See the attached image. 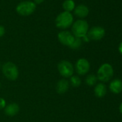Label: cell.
I'll list each match as a JSON object with an SVG mask.
<instances>
[{
  "label": "cell",
  "instance_id": "obj_17",
  "mask_svg": "<svg viewBox=\"0 0 122 122\" xmlns=\"http://www.w3.org/2000/svg\"><path fill=\"white\" fill-rule=\"evenodd\" d=\"M69 83H70V85H71L73 88H78L81 85L82 81L79 76L73 75L70 78Z\"/></svg>",
  "mask_w": 122,
  "mask_h": 122
},
{
  "label": "cell",
  "instance_id": "obj_5",
  "mask_svg": "<svg viewBox=\"0 0 122 122\" xmlns=\"http://www.w3.org/2000/svg\"><path fill=\"white\" fill-rule=\"evenodd\" d=\"M57 71L60 75L63 78H71L74 75L75 68L72 63L68 60H61L57 65Z\"/></svg>",
  "mask_w": 122,
  "mask_h": 122
},
{
  "label": "cell",
  "instance_id": "obj_25",
  "mask_svg": "<svg viewBox=\"0 0 122 122\" xmlns=\"http://www.w3.org/2000/svg\"><path fill=\"white\" fill-rule=\"evenodd\" d=\"M1 86H2V83H1V82H0V88H1Z\"/></svg>",
  "mask_w": 122,
  "mask_h": 122
},
{
  "label": "cell",
  "instance_id": "obj_3",
  "mask_svg": "<svg viewBox=\"0 0 122 122\" xmlns=\"http://www.w3.org/2000/svg\"><path fill=\"white\" fill-rule=\"evenodd\" d=\"M88 30V23L85 20H78L76 22H73L71 26V32L76 37L83 38L87 35Z\"/></svg>",
  "mask_w": 122,
  "mask_h": 122
},
{
  "label": "cell",
  "instance_id": "obj_21",
  "mask_svg": "<svg viewBox=\"0 0 122 122\" xmlns=\"http://www.w3.org/2000/svg\"><path fill=\"white\" fill-rule=\"evenodd\" d=\"M45 0H33V2L37 5H40L42 4Z\"/></svg>",
  "mask_w": 122,
  "mask_h": 122
},
{
  "label": "cell",
  "instance_id": "obj_2",
  "mask_svg": "<svg viewBox=\"0 0 122 122\" xmlns=\"http://www.w3.org/2000/svg\"><path fill=\"white\" fill-rule=\"evenodd\" d=\"M114 71L113 68V66L109 63H103L102 64L97 71V78L98 81H101V83H107L110 81L113 76Z\"/></svg>",
  "mask_w": 122,
  "mask_h": 122
},
{
  "label": "cell",
  "instance_id": "obj_20",
  "mask_svg": "<svg viewBox=\"0 0 122 122\" xmlns=\"http://www.w3.org/2000/svg\"><path fill=\"white\" fill-rule=\"evenodd\" d=\"M5 34V28L4 26L0 25V38L3 37Z\"/></svg>",
  "mask_w": 122,
  "mask_h": 122
},
{
  "label": "cell",
  "instance_id": "obj_12",
  "mask_svg": "<svg viewBox=\"0 0 122 122\" xmlns=\"http://www.w3.org/2000/svg\"><path fill=\"white\" fill-rule=\"evenodd\" d=\"M108 88L113 94H119L122 92V80L119 78L112 80L110 83Z\"/></svg>",
  "mask_w": 122,
  "mask_h": 122
},
{
  "label": "cell",
  "instance_id": "obj_10",
  "mask_svg": "<svg viewBox=\"0 0 122 122\" xmlns=\"http://www.w3.org/2000/svg\"><path fill=\"white\" fill-rule=\"evenodd\" d=\"M73 12L74 15L77 17L80 18L81 20H83L84 18L88 17L89 14V9L85 5H79L75 7Z\"/></svg>",
  "mask_w": 122,
  "mask_h": 122
},
{
  "label": "cell",
  "instance_id": "obj_18",
  "mask_svg": "<svg viewBox=\"0 0 122 122\" xmlns=\"http://www.w3.org/2000/svg\"><path fill=\"white\" fill-rule=\"evenodd\" d=\"M83 44V40L81 38H79V37H75V40L73 42V44L71 45L70 48L71 49H73V50H77V49H79L81 45Z\"/></svg>",
  "mask_w": 122,
  "mask_h": 122
},
{
  "label": "cell",
  "instance_id": "obj_6",
  "mask_svg": "<svg viewBox=\"0 0 122 122\" xmlns=\"http://www.w3.org/2000/svg\"><path fill=\"white\" fill-rule=\"evenodd\" d=\"M36 7V5L32 1H23L16 7V12L21 16L27 17L35 11Z\"/></svg>",
  "mask_w": 122,
  "mask_h": 122
},
{
  "label": "cell",
  "instance_id": "obj_4",
  "mask_svg": "<svg viewBox=\"0 0 122 122\" xmlns=\"http://www.w3.org/2000/svg\"><path fill=\"white\" fill-rule=\"evenodd\" d=\"M2 71L6 78L10 81H16L19 77V69L12 62H6L2 66Z\"/></svg>",
  "mask_w": 122,
  "mask_h": 122
},
{
  "label": "cell",
  "instance_id": "obj_22",
  "mask_svg": "<svg viewBox=\"0 0 122 122\" xmlns=\"http://www.w3.org/2000/svg\"><path fill=\"white\" fill-rule=\"evenodd\" d=\"M118 52H119V53L122 55V41L121 42V43L119 44V45H118Z\"/></svg>",
  "mask_w": 122,
  "mask_h": 122
},
{
  "label": "cell",
  "instance_id": "obj_1",
  "mask_svg": "<svg viewBox=\"0 0 122 122\" xmlns=\"http://www.w3.org/2000/svg\"><path fill=\"white\" fill-rule=\"evenodd\" d=\"M73 20V16L71 12L63 11L57 16L55 19V25L60 30H66L72 26Z\"/></svg>",
  "mask_w": 122,
  "mask_h": 122
},
{
  "label": "cell",
  "instance_id": "obj_11",
  "mask_svg": "<svg viewBox=\"0 0 122 122\" xmlns=\"http://www.w3.org/2000/svg\"><path fill=\"white\" fill-rule=\"evenodd\" d=\"M20 108L18 103H10L6 106L4 109L5 115L10 117H13L16 116L20 112Z\"/></svg>",
  "mask_w": 122,
  "mask_h": 122
},
{
  "label": "cell",
  "instance_id": "obj_7",
  "mask_svg": "<svg viewBox=\"0 0 122 122\" xmlns=\"http://www.w3.org/2000/svg\"><path fill=\"white\" fill-rule=\"evenodd\" d=\"M74 68L78 76H85L89 72L91 65L87 59L81 57L76 61Z\"/></svg>",
  "mask_w": 122,
  "mask_h": 122
},
{
  "label": "cell",
  "instance_id": "obj_15",
  "mask_svg": "<svg viewBox=\"0 0 122 122\" xmlns=\"http://www.w3.org/2000/svg\"><path fill=\"white\" fill-rule=\"evenodd\" d=\"M76 7V3L73 0H66L63 3V8L64 11L71 12Z\"/></svg>",
  "mask_w": 122,
  "mask_h": 122
},
{
  "label": "cell",
  "instance_id": "obj_8",
  "mask_svg": "<svg viewBox=\"0 0 122 122\" xmlns=\"http://www.w3.org/2000/svg\"><path fill=\"white\" fill-rule=\"evenodd\" d=\"M105 34L106 31L103 27L100 26H94L88 30L87 36L90 40L98 41L103 38Z\"/></svg>",
  "mask_w": 122,
  "mask_h": 122
},
{
  "label": "cell",
  "instance_id": "obj_14",
  "mask_svg": "<svg viewBox=\"0 0 122 122\" xmlns=\"http://www.w3.org/2000/svg\"><path fill=\"white\" fill-rule=\"evenodd\" d=\"M107 88L103 83H97L94 87V94L98 98H102L106 95Z\"/></svg>",
  "mask_w": 122,
  "mask_h": 122
},
{
  "label": "cell",
  "instance_id": "obj_9",
  "mask_svg": "<svg viewBox=\"0 0 122 122\" xmlns=\"http://www.w3.org/2000/svg\"><path fill=\"white\" fill-rule=\"evenodd\" d=\"M57 39L62 45L70 47L75 40V36L68 30H62L57 34Z\"/></svg>",
  "mask_w": 122,
  "mask_h": 122
},
{
  "label": "cell",
  "instance_id": "obj_13",
  "mask_svg": "<svg viewBox=\"0 0 122 122\" xmlns=\"http://www.w3.org/2000/svg\"><path fill=\"white\" fill-rule=\"evenodd\" d=\"M70 87L69 81L66 78L60 79L56 84V91L58 94H64L66 93Z\"/></svg>",
  "mask_w": 122,
  "mask_h": 122
},
{
  "label": "cell",
  "instance_id": "obj_16",
  "mask_svg": "<svg viewBox=\"0 0 122 122\" xmlns=\"http://www.w3.org/2000/svg\"><path fill=\"white\" fill-rule=\"evenodd\" d=\"M98 81L97 76L95 74H89L85 79V83L88 86H94L96 85Z\"/></svg>",
  "mask_w": 122,
  "mask_h": 122
},
{
  "label": "cell",
  "instance_id": "obj_23",
  "mask_svg": "<svg viewBox=\"0 0 122 122\" xmlns=\"http://www.w3.org/2000/svg\"><path fill=\"white\" fill-rule=\"evenodd\" d=\"M119 111H120V113L122 114V102H121V104L119 105Z\"/></svg>",
  "mask_w": 122,
  "mask_h": 122
},
{
  "label": "cell",
  "instance_id": "obj_19",
  "mask_svg": "<svg viewBox=\"0 0 122 122\" xmlns=\"http://www.w3.org/2000/svg\"><path fill=\"white\" fill-rule=\"evenodd\" d=\"M7 106V102L4 98L0 97V110H4Z\"/></svg>",
  "mask_w": 122,
  "mask_h": 122
},
{
  "label": "cell",
  "instance_id": "obj_24",
  "mask_svg": "<svg viewBox=\"0 0 122 122\" xmlns=\"http://www.w3.org/2000/svg\"><path fill=\"white\" fill-rule=\"evenodd\" d=\"M2 65L1 62H0V69H1V68H2Z\"/></svg>",
  "mask_w": 122,
  "mask_h": 122
}]
</instances>
